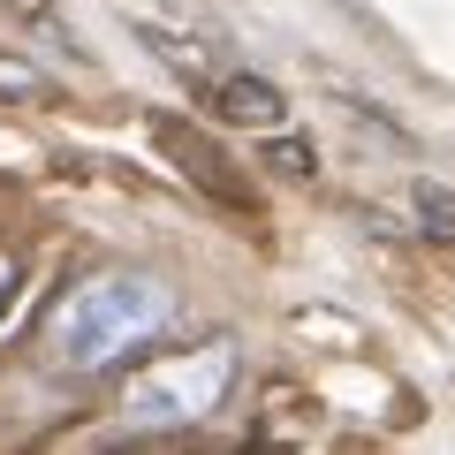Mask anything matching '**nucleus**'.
<instances>
[{
    "mask_svg": "<svg viewBox=\"0 0 455 455\" xmlns=\"http://www.w3.org/2000/svg\"><path fill=\"white\" fill-rule=\"evenodd\" d=\"M410 205H418V228H425V235H455V190L418 182V190H410Z\"/></svg>",
    "mask_w": 455,
    "mask_h": 455,
    "instance_id": "39448f33",
    "label": "nucleus"
},
{
    "mask_svg": "<svg viewBox=\"0 0 455 455\" xmlns=\"http://www.w3.org/2000/svg\"><path fill=\"white\" fill-rule=\"evenodd\" d=\"M266 167H289V175H311V152H304V145H266Z\"/></svg>",
    "mask_w": 455,
    "mask_h": 455,
    "instance_id": "423d86ee",
    "label": "nucleus"
},
{
    "mask_svg": "<svg viewBox=\"0 0 455 455\" xmlns=\"http://www.w3.org/2000/svg\"><path fill=\"white\" fill-rule=\"evenodd\" d=\"M152 137H160L167 160H182V175H190L205 197H220V205H235V212H259V190L235 175V160H228L197 122H182V114H152Z\"/></svg>",
    "mask_w": 455,
    "mask_h": 455,
    "instance_id": "7ed1b4c3",
    "label": "nucleus"
},
{
    "mask_svg": "<svg viewBox=\"0 0 455 455\" xmlns=\"http://www.w3.org/2000/svg\"><path fill=\"white\" fill-rule=\"evenodd\" d=\"M8 289H16V259H0V304H8Z\"/></svg>",
    "mask_w": 455,
    "mask_h": 455,
    "instance_id": "0eeeda50",
    "label": "nucleus"
},
{
    "mask_svg": "<svg viewBox=\"0 0 455 455\" xmlns=\"http://www.w3.org/2000/svg\"><path fill=\"white\" fill-rule=\"evenodd\" d=\"M228 379H235V341H197V349H175L152 372H137L122 410L130 425H197L220 410Z\"/></svg>",
    "mask_w": 455,
    "mask_h": 455,
    "instance_id": "f03ea898",
    "label": "nucleus"
},
{
    "mask_svg": "<svg viewBox=\"0 0 455 455\" xmlns=\"http://www.w3.org/2000/svg\"><path fill=\"white\" fill-rule=\"evenodd\" d=\"M212 99H220L228 122H274V114H281V92H274L266 76H243V68L212 76Z\"/></svg>",
    "mask_w": 455,
    "mask_h": 455,
    "instance_id": "20e7f679",
    "label": "nucleus"
},
{
    "mask_svg": "<svg viewBox=\"0 0 455 455\" xmlns=\"http://www.w3.org/2000/svg\"><path fill=\"white\" fill-rule=\"evenodd\" d=\"M167 326H175V289L160 274H137V266H107V274H84L53 304L46 349L68 372H114L137 349H152Z\"/></svg>",
    "mask_w": 455,
    "mask_h": 455,
    "instance_id": "f257e3e1",
    "label": "nucleus"
}]
</instances>
